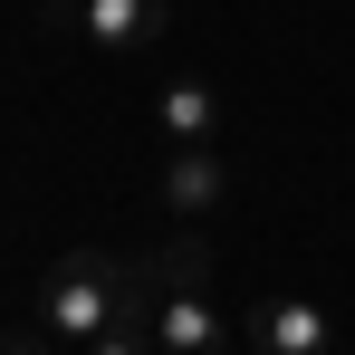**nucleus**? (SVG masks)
<instances>
[{
  "label": "nucleus",
  "instance_id": "obj_2",
  "mask_svg": "<svg viewBox=\"0 0 355 355\" xmlns=\"http://www.w3.org/2000/svg\"><path fill=\"white\" fill-rule=\"evenodd\" d=\"M154 346L164 355H231V307L211 297V240L202 231L154 250Z\"/></svg>",
  "mask_w": 355,
  "mask_h": 355
},
{
  "label": "nucleus",
  "instance_id": "obj_1",
  "mask_svg": "<svg viewBox=\"0 0 355 355\" xmlns=\"http://www.w3.org/2000/svg\"><path fill=\"white\" fill-rule=\"evenodd\" d=\"M154 317V259H125V250H67L58 269L39 279V336L49 346H96L106 327Z\"/></svg>",
  "mask_w": 355,
  "mask_h": 355
},
{
  "label": "nucleus",
  "instance_id": "obj_7",
  "mask_svg": "<svg viewBox=\"0 0 355 355\" xmlns=\"http://www.w3.org/2000/svg\"><path fill=\"white\" fill-rule=\"evenodd\" d=\"M87 355H164V346H154V317H135V327H106Z\"/></svg>",
  "mask_w": 355,
  "mask_h": 355
},
{
  "label": "nucleus",
  "instance_id": "obj_3",
  "mask_svg": "<svg viewBox=\"0 0 355 355\" xmlns=\"http://www.w3.org/2000/svg\"><path fill=\"white\" fill-rule=\"evenodd\" d=\"M164 19H173V0H39V29H58V39H87V49H154L164 39Z\"/></svg>",
  "mask_w": 355,
  "mask_h": 355
},
{
  "label": "nucleus",
  "instance_id": "obj_5",
  "mask_svg": "<svg viewBox=\"0 0 355 355\" xmlns=\"http://www.w3.org/2000/svg\"><path fill=\"white\" fill-rule=\"evenodd\" d=\"M240 336H250V355H327V307L317 297H259Z\"/></svg>",
  "mask_w": 355,
  "mask_h": 355
},
{
  "label": "nucleus",
  "instance_id": "obj_6",
  "mask_svg": "<svg viewBox=\"0 0 355 355\" xmlns=\"http://www.w3.org/2000/svg\"><path fill=\"white\" fill-rule=\"evenodd\" d=\"M154 125H164V144H221V96L202 77H173L154 96Z\"/></svg>",
  "mask_w": 355,
  "mask_h": 355
},
{
  "label": "nucleus",
  "instance_id": "obj_4",
  "mask_svg": "<svg viewBox=\"0 0 355 355\" xmlns=\"http://www.w3.org/2000/svg\"><path fill=\"white\" fill-rule=\"evenodd\" d=\"M154 202H164L173 221H211V211L231 202V154H221V144H173L164 173H154Z\"/></svg>",
  "mask_w": 355,
  "mask_h": 355
}]
</instances>
